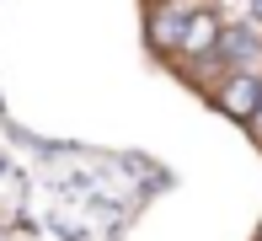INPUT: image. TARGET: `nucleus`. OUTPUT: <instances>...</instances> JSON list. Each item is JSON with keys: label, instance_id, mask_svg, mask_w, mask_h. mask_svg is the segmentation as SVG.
Listing matches in <instances>:
<instances>
[{"label": "nucleus", "instance_id": "4", "mask_svg": "<svg viewBox=\"0 0 262 241\" xmlns=\"http://www.w3.org/2000/svg\"><path fill=\"white\" fill-rule=\"evenodd\" d=\"M182 32H187V16L177 6H161L156 16H150V43L161 48V54H171V48H182Z\"/></svg>", "mask_w": 262, "mask_h": 241}, {"label": "nucleus", "instance_id": "6", "mask_svg": "<svg viewBox=\"0 0 262 241\" xmlns=\"http://www.w3.org/2000/svg\"><path fill=\"white\" fill-rule=\"evenodd\" d=\"M252 124H257V129H262V96H257V118H252Z\"/></svg>", "mask_w": 262, "mask_h": 241}, {"label": "nucleus", "instance_id": "3", "mask_svg": "<svg viewBox=\"0 0 262 241\" xmlns=\"http://www.w3.org/2000/svg\"><path fill=\"white\" fill-rule=\"evenodd\" d=\"M220 32H225V22L214 16V11H193L187 16V32H182V54H193V59H204L220 48Z\"/></svg>", "mask_w": 262, "mask_h": 241}, {"label": "nucleus", "instance_id": "5", "mask_svg": "<svg viewBox=\"0 0 262 241\" xmlns=\"http://www.w3.org/2000/svg\"><path fill=\"white\" fill-rule=\"evenodd\" d=\"M246 6H252V11H257V22H262V0H246Z\"/></svg>", "mask_w": 262, "mask_h": 241}, {"label": "nucleus", "instance_id": "2", "mask_svg": "<svg viewBox=\"0 0 262 241\" xmlns=\"http://www.w3.org/2000/svg\"><path fill=\"white\" fill-rule=\"evenodd\" d=\"M257 96H262V75L257 70H235V75L225 81V91H220V107L235 124H252L257 118Z\"/></svg>", "mask_w": 262, "mask_h": 241}, {"label": "nucleus", "instance_id": "1", "mask_svg": "<svg viewBox=\"0 0 262 241\" xmlns=\"http://www.w3.org/2000/svg\"><path fill=\"white\" fill-rule=\"evenodd\" d=\"M214 54H220L225 65H235V70H257V65H262V27H252V22H241V27H225Z\"/></svg>", "mask_w": 262, "mask_h": 241}]
</instances>
